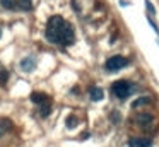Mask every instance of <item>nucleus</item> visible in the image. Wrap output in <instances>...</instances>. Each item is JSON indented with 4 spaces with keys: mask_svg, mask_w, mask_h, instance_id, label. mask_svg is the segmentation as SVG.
<instances>
[{
    "mask_svg": "<svg viewBox=\"0 0 159 147\" xmlns=\"http://www.w3.org/2000/svg\"><path fill=\"white\" fill-rule=\"evenodd\" d=\"M74 27L67 22L63 17L53 16L50 17L48 24H46V39L53 44H62V46H69L74 43Z\"/></svg>",
    "mask_w": 159,
    "mask_h": 147,
    "instance_id": "nucleus-1",
    "label": "nucleus"
},
{
    "mask_svg": "<svg viewBox=\"0 0 159 147\" xmlns=\"http://www.w3.org/2000/svg\"><path fill=\"white\" fill-rule=\"evenodd\" d=\"M132 89H134V85H132L128 80H116V82H113V85H111L113 96H116L118 99H121V101L130 96Z\"/></svg>",
    "mask_w": 159,
    "mask_h": 147,
    "instance_id": "nucleus-2",
    "label": "nucleus"
},
{
    "mask_svg": "<svg viewBox=\"0 0 159 147\" xmlns=\"http://www.w3.org/2000/svg\"><path fill=\"white\" fill-rule=\"evenodd\" d=\"M128 65V60L121 55H115V57L108 58L106 60V70L108 72H118L121 68H125Z\"/></svg>",
    "mask_w": 159,
    "mask_h": 147,
    "instance_id": "nucleus-3",
    "label": "nucleus"
},
{
    "mask_svg": "<svg viewBox=\"0 0 159 147\" xmlns=\"http://www.w3.org/2000/svg\"><path fill=\"white\" fill-rule=\"evenodd\" d=\"M152 142L149 139H144V137H134V139L128 140V147H151Z\"/></svg>",
    "mask_w": 159,
    "mask_h": 147,
    "instance_id": "nucleus-4",
    "label": "nucleus"
},
{
    "mask_svg": "<svg viewBox=\"0 0 159 147\" xmlns=\"http://www.w3.org/2000/svg\"><path fill=\"white\" fill-rule=\"evenodd\" d=\"M34 67H36V58L34 57H28V58H24V60L21 62V68L24 72L34 70Z\"/></svg>",
    "mask_w": 159,
    "mask_h": 147,
    "instance_id": "nucleus-5",
    "label": "nucleus"
},
{
    "mask_svg": "<svg viewBox=\"0 0 159 147\" xmlns=\"http://www.w3.org/2000/svg\"><path fill=\"white\" fill-rule=\"evenodd\" d=\"M103 96H104V92L101 87H91L89 89V98L93 99V101H101Z\"/></svg>",
    "mask_w": 159,
    "mask_h": 147,
    "instance_id": "nucleus-6",
    "label": "nucleus"
},
{
    "mask_svg": "<svg viewBox=\"0 0 159 147\" xmlns=\"http://www.w3.org/2000/svg\"><path fill=\"white\" fill-rule=\"evenodd\" d=\"M137 122H139V125H140L142 128H145V126H149L152 123V116L145 115V113H140V115L137 116Z\"/></svg>",
    "mask_w": 159,
    "mask_h": 147,
    "instance_id": "nucleus-7",
    "label": "nucleus"
},
{
    "mask_svg": "<svg viewBox=\"0 0 159 147\" xmlns=\"http://www.w3.org/2000/svg\"><path fill=\"white\" fill-rule=\"evenodd\" d=\"M31 99L34 103H38V104H46V103H50V98L46 94H41V92H33Z\"/></svg>",
    "mask_w": 159,
    "mask_h": 147,
    "instance_id": "nucleus-8",
    "label": "nucleus"
},
{
    "mask_svg": "<svg viewBox=\"0 0 159 147\" xmlns=\"http://www.w3.org/2000/svg\"><path fill=\"white\" fill-rule=\"evenodd\" d=\"M16 5L21 10H31L33 9V0H16Z\"/></svg>",
    "mask_w": 159,
    "mask_h": 147,
    "instance_id": "nucleus-9",
    "label": "nucleus"
},
{
    "mask_svg": "<svg viewBox=\"0 0 159 147\" xmlns=\"http://www.w3.org/2000/svg\"><path fill=\"white\" fill-rule=\"evenodd\" d=\"M0 5L4 7V9H14L16 0H0Z\"/></svg>",
    "mask_w": 159,
    "mask_h": 147,
    "instance_id": "nucleus-10",
    "label": "nucleus"
},
{
    "mask_svg": "<svg viewBox=\"0 0 159 147\" xmlns=\"http://www.w3.org/2000/svg\"><path fill=\"white\" fill-rule=\"evenodd\" d=\"M149 103H151V99L149 98H140V99H137V101H134V108H139V106L140 104H149Z\"/></svg>",
    "mask_w": 159,
    "mask_h": 147,
    "instance_id": "nucleus-11",
    "label": "nucleus"
},
{
    "mask_svg": "<svg viewBox=\"0 0 159 147\" xmlns=\"http://www.w3.org/2000/svg\"><path fill=\"white\" fill-rule=\"evenodd\" d=\"M50 113H52V106H50V103L41 104V115H43V116H48Z\"/></svg>",
    "mask_w": 159,
    "mask_h": 147,
    "instance_id": "nucleus-12",
    "label": "nucleus"
},
{
    "mask_svg": "<svg viewBox=\"0 0 159 147\" xmlns=\"http://www.w3.org/2000/svg\"><path fill=\"white\" fill-rule=\"evenodd\" d=\"M75 125H77V118L75 116H69L67 118V128H74Z\"/></svg>",
    "mask_w": 159,
    "mask_h": 147,
    "instance_id": "nucleus-13",
    "label": "nucleus"
},
{
    "mask_svg": "<svg viewBox=\"0 0 159 147\" xmlns=\"http://www.w3.org/2000/svg\"><path fill=\"white\" fill-rule=\"evenodd\" d=\"M7 79H9V72L7 70H2V72H0V84H5Z\"/></svg>",
    "mask_w": 159,
    "mask_h": 147,
    "instance_id": "nucleus-14",
    "label": "nucleus"
},
{
    "mask_svg": "<svg viewBox=\"0 0 159 147\" xmlns=\"http://www.w3.org/2000/svg\"><path fill=\"white\" fill-rule=\"evenodd\" d=\"M145 7H147L149 14H156V9H154V5L151 3V0H145Z\"/></svg>",
    "mask_w": 159,
    "mask_h": 147,
    "instance_id": "nucleus-15",
    "label": "nucleus"
},
{
    "mask_svg": "<svg viewBox=\"0 0 159 147\" xmlns=\"http://www.w3.org/2000/svg\"><path fill=\"white\" fill-rule=\"evenodd\" d=\"M111 118H113L115 122H120V113H113V115H111Z\"/></svg>",
    "mask_w": 159,
    "mask_h": 147,
    "instance_id": "nucleus-16",
    "label": "nucleus"
},
{
    "mask_svg": "<svg viewBox=\"0 0 159 147\" xmlns=\"http://www.w3.org/2000/svg\"><path fill=\"white\" fill-rule=\"evenodd\" d=\"M0 36H2V27H0Z\"/></svg>",
    "mask_w": 159,
    "mask_h": 147,
    "instance_id": "nucleus-17",
    "label": "nucleus"
}]
</instances>
